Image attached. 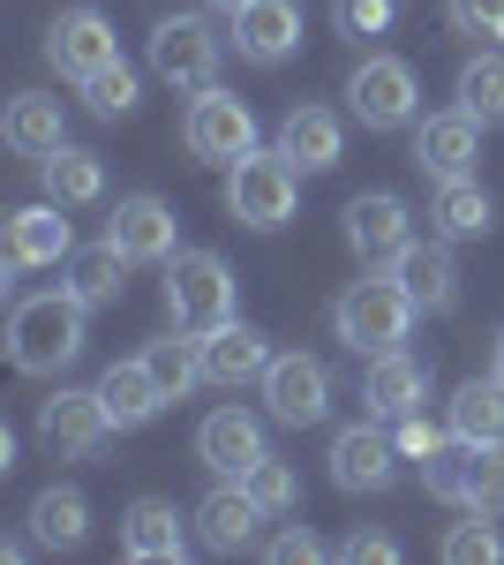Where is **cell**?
<instances>
[{"mask_svg":"<svg viewBox=\"0 0 504 565\" xmlns=\"http://www.w3.org/2000/svg\"><path fill=\"white\" fill-rule=\"evenodd\" d=\"M90 340V302L76 287H45L8 309V362L23 377H61Z\"/></svg>","mask_w":504,"mask_h":565,"instance_id":"1","label":"cell"},{"mask_svg":"<svg viewBox=\"0 0 504 565\" xmlns=\"http://www.w3.org/2000/svg\"><path fill=\"white\" fill-rule=\"evenodd\" d=\"M415 317H421V302L407 295V279H399V271H377V279H354L332 302V332L354 354H384V348H399V340L415 332Z\"/></svg>","mask_w":504,"mask_h":565,"instance_id":"2","label":"cell"},{"mask_svg":"<svg viewBox=\"0 0 504 565\" xmlns=\"http://www.w3.org/2000/svg\"><path fill=\"white\" fill-rule=\"evenodd\" d=\"M294 204H301V167L271 143H256L249 159H234L226 167V212L242 218L249 234H279L287 218H294Z\"/></svg>","mask_w":504,"mask_h":565,"instance_id":"3","label":"cell"},{"mask_svg":"<svg viewBox=\"0 0 504 565\" xmlns=\"http://www.w3.org/2000/svg\"><path fill=\"white\" fill-rule=\"evenodd\" d=\"M234 264L218 257V249H173L167 257V309L181 332H218V324H234Z\"/></svg>","mask_w":504,"mask_h":565,"instance_id":"4","label":"cell"},{"mask_svg":"<svg viewBox=\"0 0 504 565\" xmlns=\"http://www.w3.org/2000/svg\"><path fill=\"white\" fill-rule=\"evenodd\" d=\"M181 143H189V159H204V167H234V159H249V151H256V114H249V98H242V90H226V84L189 90Z\"/></svg>","mask_w":504,"mask_h":565,"instance_id":"5","label":"cell"},{"mask_svg":"<svg viewBox=\"0 0 504 565\" xmlns=\"http://www.w3.org/2000/svg\"><path fill=\"white\" fill-rule=\"evenodd\" d=\"M421 482H429V498H444L460 513H504V445L444 437V452L421 460Z\"/></svg>","mask_w":504,"mask_h":565,"instance_id":"6","label":"cell"},{"mask_svg":"<svg viewBox=\"0 0 504 565\" xmlns=\"http://www.w3.org/2000/svg\"><path fill=\"white\" fill-rule=\"evenodd\" d=\"M346 106L362 129H415L421 114V84L399 53H362L354 76H346Z\"/></svg>","mask_w":504,"mask_h":565,"instance_id":"7","label":"cell"},{"mask_svg":"<svg viewBox=\"0 0 504 565\" xmlns=\"http://www.w3.org/2000/svg\"><path fill=\"white\" fill-rule=\"evenodd\" d=\"M218 61H226V39L211 31L204 15H167L151 31V76L173 90H204L218 84Z\"/></svg>","mask_w":504,"mask_h":565,"instance_id":"8","label":"cell"},{"mask_svg":"<svg viewBox=\"0 0 504 565\" xmlns=\"http://www.w3.org/2000/svg\"><path fill=\"white\" fill-rule=\"evenodd\" d=\"M39 445L45 452H61V460H90V452H106L114 445V415H106V399H98V385L90 392H53V399H39Z\"/></svg>","mask_w":504,"mask_h":565,"instance_id":"9","label":"cell"},{"mask_svg":"<svg viewBox=\"0 0 504 565\" xmlns=\"http://www.w3.org/2000/svg\"><path fill=\"white\" fill-rule=\"evenodd\" d=\"M264 407H271V423H287V430L324 423V415H332V370H324L317 354H271V370H264Z\"/></svg>","mask_w":504,"mask_h":565,"instance_id":"10","label":"cell"},{"mask_svg":"<svg viewBox=\"0 0 504 565\" xmlns=\"http://www.w3.org/2000/svg\"><path fill=\"white\" fill-rule=\"evenodd\" d=\"M482 129H490V121H474L467 106L421 114L415 121V167L429 181H467L474 167H482Z\"/></svg>","mask_w":504,"mask_h":565,"instance_id":"11","label":"cell"},{"mask_svg":"<svg viewBox=\"0 0 504 565\" xmlns=\"http://www.w3.org/2000/svg\"><path fill=\"white\" fill-rule=\"evenodd\" d=\"M399 437L377 430V423H346V430L332 437V482L346 490V498H377V490H392L399 482Z\"/></svg>","mask_w":504,"mask_h":565,"instance_id":"12","label":"cell"},{"mask_svg":"<svg viewBox=\"0 0 504 565\" xmlns=\"http://www.w3.org/2000/svg\"><path fill=\"white\" fill-rule=\"evenodd\" d=\"M45 61H53L68 84H84V76H98V68L121 61V39H114V23H106L98 8H68V15L45 23Z\"/></svg>","mask_w":504,"mask_h":565,"instance_id":"13","label":"cell"},{"mask_svg":"<svg viewBox=\"0 0 504 565\" xmlns=\"http://www.w3.org/2000/svg\"><path fill=\"white\" fill-rule=\"evenodd\" d=\"M407 242H415V212H407V196H392V189H362V196L346 204V249H354L362 264H392Z\"/></svg>","mask_w":504,"mask_h":565,"instance_id":"14","label":"cell"},{"mask_svg":"<svg viewBox=\"0 0 504 565\" xmlns=\"http://www.w3.org/2000/svg\"><path fill=\"white\" fill-rule=\"evenodd\" d=\"M68 204H23V212L8 218V287L23 279V271H39V264H68L76 257V226H68Z\"/></svg>","mask_w":504,"mask_h":565,"instance_id":"15","label":"cell"},{"mask_svg":"<svg viewBox=\"0 0 504 565\" xmlns=\"http://www.w3.org/2000/svg\"><path fill=\"white\" fill-rule=\"evenodd\" d=\"M226 45H234L242 61H256V68H279V61L301 53V8L294 0H249V8H234Z\"/></svg>","mask_w":504,"mask_h":565,"instance_id":"16","label":"cell"},{"mask_svg":"<svg viewBox=\"0 0 504 565\" xmlns=\"http://www.w3.org/2000/svg\"><path fill=\"white\" fill-rule=\"evenodd\" d=\"M264 452H271V445H264V423H256L249 407H211L204 430H196V460L226 482H242Z\"/></svg>","mask_w":504,"mask_h":565,"instance_id":"17","label":"cell"},{"mask_svg":"<svg viewBox=\"0 0 504 565\" xmlns=\"http://www.w3.org/2000/svg\"><path fill=\"white\" fill-rule=\"evenodd\" d=\"M264 521H271V513L249 498V482L218 476V490L196 505V543L218 551V558H234V551H256V527H264Z\"/></svg>","mask_w":504,"mask_h":565,"instance_id":"18","label":"cell"},{"mask_svg":"<svg viewBox=\"0 0 504 565\" xmlns=\"http://www.w3.org/2000/svg\"><path fill=\"white\" fill-rule=\"evenodd\" d=\"M106 234H114L136 264H167L173 249H181V218H173L167 196H151V189L121 196V204H114V218H106Z\"/></svg>","mask_w":504,"mask_h":565,"instance_id":"19","label":"cell"},{"mask_svg":"<svg viewBox=\"0 0 504 565\" xmlns=\"http://www.w3.org/2000/svg\"><path fill=\"white\" fill-rule=\"evenodd\" d=\"M362 399H369V415H384V423H399V415H421V399H429V362H421V354H407V348L369 354Z\"/></svg>","mask_w":504,"mask_h":565,"instance_id":"20","label":"cell"},{"mask_svg":"<svg viewBox=\"0 0 504 565\" xmlns=\"http://www.w3.org/2000/svg\"><path fill=\"white\" fill-rule=\"evenodd\" d=\"M264 370H271V340L256 332V324H218L204 332V385L234 392V385H264Z\"/></svg>","mask_w":504,"mask_h":565,"instance_id":"21","label":"cell"},{"mask_svg":"<svg viewBox=\"0 0 504 565\" xmlns=\"http://www.w3.org/2000/svg\"><path fill=\"white\" fill-rule=\"evenodd\" d=\"M392 271L407 279V295H415L429 317H444V309H460V257H452V242L437 234V242H407Z\"/></svg>","mask_w":504,"mask_h":565,"instance_id":"22","label":"cell"},{"mask_svg":"<svg viewBox=\"0 0 504 565\" xmlns=\"http://www.w3.org/2000/svg\"><path fill=\"white\" fill-rule=\"evenodd\" d=\"M181 551H189V527H181V513H173L167 498H136V505L121 513V558L181 565Z\"/></svg>","mask_w":504,"mask_h":565,"instance_id":"23","label":"cell"},{"mask_svg":"<svg viewBox=\"0 0 504 565\" xmlns=\"http://www.w3.org/2000/svg\"><path fill=\"white\" fill-rule=\"evenodd\" d=\"M279 151L294 159L301 174H332L339 159H346V129H339L332 106H294V114L279 121Z\"/></svg>","mask_w":504,"mask_h":565,"instance_id":"24","label":"cell"},{"mask_svg":"<svg viewBox=\"0 0 504 565\" xmlns=\"http://www.w3.org/2000/svg\"><path fill=\"white\" fill-rule=\"evenodd\" d=\"M98 399H106L114 430H143V423H159V415H167V385L151 377V362H143V354H136V362H114V370L98 377Z\"/></svg>","mask_w":504,"mask_h":565,"instance_id":"25","label":"cell"},{"mask_svg":"<svg viewBox=\"0 0 504 565\" xmlns=\"http://www.w3.org/2000/svg\"><path fill=\"white\" fill-rule=\"evenodd\" d=\"M8 151H23V159H53L61 143H68V121H61V98H45V90H15L8 98Z\"/></svg>","mask_w":504,"mask_h":565,"instance_id":"26","label":"cell"},{"mask_svg":"<svg viewBox=\"0 0 504 565\" xmlns=\"http://www.w3.org/2000/svg\"><path fill=\"white\" fill-rule=\"evenodd\" d=\"M429 226L444 234V242H482L490 226H497V204H490V189L467 174V181H437V196H429Z\"/></svg>","mask_w":504,"mask_h":565,"instance_id":"27","label":"cell"},{"mask_svg":"<svg viewBox=\"0 0 504 565\" xmlns=\"http://www.w3.org/2000/svg\"><path fill=\"white\" fill-rule=\"evenodd\" d=\"M128 264H136V257H128L114 234H106V242H76V257H68V287H76L90 309H114L128 295Z\"/></svg>","mask_w":504,"mask_h":565,"instance_id":"28","label":"cell"},{"mask_svg":"<svg viewBox=\"0 0 504 565\" xmlns=\"http://www.w3.org/2000/svg\"><path fill=\"white\" fill-rule=\"evenodd\" d=\"M23 521H31V543H39V551H76V543L90 535V498L68 490V482H53V490L31 498Z\"/></svg>","mask_w":504,"mask_h":565,"instance_id":"29","label":"cell"},{"mask_svg":"<svg viewBox=\"0 0 504 565\" xmlns=\"http://www.w3.org/2000/svg\"><path fill=\"white\" fill-rule=\"evenodd\" d=\"M39 189L53 204H68V212H84L106 196V159L98 151H76V143H61L53 159H39Z\"/></svg>","mask_w":504,"mask_h":565,"instance_id":"30","label":"cell"},{"mask_svg":"<svg viewBox=\"0 0 504 565\" xmlns=\"http://www.w3.org/2000/svg\"><path fill=\"white\" fill-rule=\"evenodd\" d=\"M444 430L467 437V445H504V385L497 377H467L444 399Z\"/></svg>","mask_w":504,"mask_h":565,"instance_id":"31","label":"cell"},{"mask_svg":"<svg viewBox=\"0 0 504 565\" xmlns=\"http://www.w3.org/2000/svg\"><path fill=\"white\" fill-rule=\"evenodd\" d=\"M143 362H151V377L167 385V399H189V392L204 385V340H196V332H181V324H173L167 340H151Z\"/></svg>","mask_w":504,"mask_h":565,"instance_id":"32","label":"cell"},{"mask_svg":"<svg viewBox=\"0 0 504 565\" xmlns=\"http://www.w3.org/2000/svg\"><path fill=\"white\" fill-rule=\"evenodd\" d=\"M452 98H460L474 121L497 129V121H504V53H474V61L460 68V90H452Z\"/></svg>","mask_w":504,"mask_h":565,"instance_id":"33","label":"cell"},{"mask_svg":"<svg viewBox=\"0 0 504 565\" xmlns=\"http://www.w3.org/2000/svg\"><path fill=\"white\" fill-rule=\"evenodd\" d=\"M84 106L98 114V121H128L136 114V68L128 61H114V68H98V76H84Z\"/></svg>","mask_w":504,"mask_h":565,"instance_id":"34","label":"cell"},{"mask_svg":"<svg viewBox=\"0 0 504 565\" xmlns=\"http://www.w3.org/2000/svg\"><path fill=\"white\" fill-rule=\"evenodd\" d=\"M444 565H497L504 558V543H497V527H490V513H467V521L444 527Z\"/></svg>","mask_w":504,"mask_h":565,"instance_id":"35","label":"cell"},{"mask_svg":"<svg viewBox=\"0 0 504 565\" xmlns=\"http://www.w3.org/2000/svg\"><path fill=\"white\" fill-rule=\"evenodd\" d=\"M242 482H249V498L264 505V513H271V521H279V513H294V505H301V476L287 468V460H271V452H264V460H256V468H249Z\"/></svg>","mask_w":504,"mask_h":565,"instance_id":"36","label":"cell"},{"mask_svg":"<svg viewBox=\"0 0 504 565\" xmlns=\"http://www.w3.org/2000/svg\"><path fill=\"white\" fill-rule=\"evenodd\" d=\"M392 15H399V0H332L339 39H384V31H392Z\"/></svg>","mask_w":504,"mask_h":565,"instance_id":"37","label":"cell"},{"mask_svg":"<svg viewBox=\"0 0 504 565\" xmlns=\"http://www.w3.org/2000/svg\"><path fill=\"white\" fill-rule=\"evenodd\" d=\"M460 39H504V0H444Z\"/></svg>","mask_w":504,"mask_h":565,"instance_id":"38","label":"cell"},{"mask_svg":"<svg viewBox=\"0 0 504 565\" xmlns=\"http://www.w3.org/2000/svg\"><path fill=\"white\" fill-rule=\"evenodd\" d=\"M392 437H399V452H407V460H437L452 430H437L429 415H399V423H392Z\"/></svg>","mask_w":504,"mask_h":565,"instance_id":"39","label":"cell"},{"mask_svg":"<svg viewBox=\"0 0 504 565\" xmlns=\"http://www.w3.org/2000/svg\"><path fill=\"white\" fill-rule=\"evenodd\" d=\"M339 558H346V565H399V543L377 535V527H354V535L339 543Z\"/></svg>","mask_w":504,"mask_h":565,"instance_id":"40","label":"cell"},{"mask_svg":"<svg viewBox=\"0 0 504 565\" xmlns=\"http://www.w3.org/2000/svg\"><path fill=\"white\" fill-rule=\"evenodd\" d=\"M264 558H279V565H317V558H324V543H317L309 527H287V535H271V543H264Z\"/></svg>","mask_w":504,"mask_h":565,"instance_id":"41","label":"cell"},{"mask_svg":"<svg viewBox=\"0 0 504 565\" xmlns=\"http://www.w3.org/2000/svg\"><path fill=\"white\" fill-rule=\"evenodd\" d=\"M490 377L504 385V332H497V354H490Z\"/></svg>","mask_w":504,"mask_h":565,"instance_id":"42","label":"cell"},{"mask_svg":"<svg viewBox=\"0 0 504 565\" xmlns=\"http://www.w3.org/2000/svg\"><path fill=\"white\" fill-rule=\"evenodd\" d=\"M204 8H226V15H234V8H249V0H204Z\"/></svg>","mask_w":504,"mask_h":565,"instance_id":"43","label":"cell"}]
</instances>
